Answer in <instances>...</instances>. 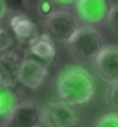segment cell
<instances>
[{
  "mask_svg": "<svg viewBox=\"0 0 118 127\" xmlns=\"http://www.w3.org/2000/svg\"><path fill=\"white\" fill-rule=\"evenodd\" d=\"M57 96L70 106H82L94 96V81L82 67L66 69L57 79Z\"/></svg>",
  "mask_w": 118,
  "mask_h": 127,
  "instance_id": "6da1fadb",
  "label": "cell"
},
{
  "mask_svg": "<svg viewBox=\"0 0 118 127\" xmlns=\"http://www.w3.org/2000/svg\"><path fill=\"white\" fill-rule=\"evenodd\" d=\"M67 45L72 55L79 61H94L105 46L100 33L93 26L79 27Z\"/></svg>",
  "mask_w": 118,
  "mask_h": 127,
  "instance_id": "7a4b0ae2",
  "label": "cell"
},
{
  "mask_svg": "<svg viewBox=\"0 0 118 127\" xmlns=\"http://www.w3.org/2000/svg\"><path fill=\"white\" fill-rule=\"evenodd\" d=\"M45 120V112L40 106L30 100L18 102L6 117V127H40Z\"/></svg>",
  "mask_w": 118,
  "mask_h": 127,
  "instance_id": "3957f363",
  "label": "cell"
},
{
  "mask_svg": "<svg viewBox=\"0 0 118 127\" xmlns=\"http://www.w3.org/2000/svg\"><path fill=\"white\" fill-rule=\"evenodd\" d=\"M45 26L48 34L54 40L63 43H67L79 29L76 18L67 11H54L49 17H46Z\"/></svg>",
  "mask_w": 118,
  "mask_h": 127,
  "instance_id": "277c9868",
  "label": "cell"
},
{
  "mask_svg": "<svg viewBox=\"0 0 118 127\" xmlns=\"http://www.w3.org/2000/svg\"><path fill=\"white\" fill-rule=\"evenodd\" d=\"M48 75V66L31 55H26L17 72V79L29 90H37Z\"/></svg>",
  "mask_w": 118,
  "mask_h": 127,
  "instance_id": "5b68a950",
  "label": "cell"
},
{
  "mask_svg": "<svg viewBox=\"0 0 118 127\" xmlns=\"http://www.w3.org/2000/svg\"><path fill=\"white\" fill-rule=\"evenodd\" d=\"M75 8L78 17L85 26L96 27L106 23L112 5L109 0H78Z\"/></svg>",
  "mask_w": 118,
  "mask_h": 127,
  "instance_id": "8992f818",
  "label": "cell"
},
{
  "mask_svg": "<svg viewBox=\"0 0 118 127\" xmlns=\"http://www.w3.org/2000/svg\"><path fill=\"white\" fill-rule=\"evenodd\" d=\"M94 63L99 76L105 82H118V46H103Z\"/></svg>",
  "mask_w": 118,
  "mask_h": 127,
  "instance_id": "52a82bcc",
  "label": "cell"
},
{
  "mask_svg": "<svg viewBox=\"0 0 118 127\" xmlns=\"http://www.w3.org/2000/svg\"><path fill=\"white\" fill-rule=\"evenodd\" d=\"M9 26H11V32L15 37V42H18L21 45L29 46L42 34L39 26L30 17L23 15V14L12 17L9 21Z\"/></svg>",
  "mask_w": 118,
  "mask_h": 127,
  "instance_id": "ba28073f",
  "label": "cell"
},
{
  "mask_svg": "<svg viewBox=\"0 0 118 127\" xmlns=\"http://www.w3.org/2000/svg\"><path fill=\"white\" fill-rule=\"evenodd\" d=\"M45 117L52 127H73L76 124V112L73 106L64 102H54L48 106Z\"/></svg>",
  "mask_w": 118,
  "mask_h": 127,
  "instance_id": "9c48e42d",
  "label": "cell"
},
{
  "mask_svg": "<svg viewBox=\"0 0 118 127\" xmlns=\"http://www.w3.org/2000/svg\"><path fill=\"white\" fill-rule=\"evenodd\" d=\"M29 55L42 61L43 64L49 66L55 60L57 49L54 45V39L48 33H42L31 45H29Z\"/></svg>",
  "mask_w": 118,
  "mask_h": 127,
  "instance_id": "30bf717a",
  "label": "cell"
},
{
  "mask_svg": "<svg viewBox=\"0 0 118 127\" xmlns=\"http://www.w3.org/2000/svg\"><path fill=\"white\" fill-rule=\"evenodd\" d=\"M17 103H18V96L14 87L0 88V118H6Z\"/></svg>",
  "mask_w": 118,
  "mask_h": 127,
  "instance_id": "8fae6325",
  "label": "cell"
},
{
  "mask_svg": "<svg viewBox=\"0 0 118 127\" xmlns=\"http://www.w3.org/2000/svg\"><path fill=\"white\" fill-rule=\"evenodd\" d=\"M14 43H15V37H14L12 32L6 30L5 27H0V52L12 49Z\"/></svg>",
  "mask_w": 118,
  "mask_h": 127,
  "instance_id": "7c38bea8",
  "label": "cell"
},
{
  "mask_svg": "<svg viewBox=\"0 0 118 127\" xmlns=\"http://www.w3.org/2000/svg\"><path fill=\"white\" fill-rule=\"evenodd\" d=\"M94 127H118V112H112L100 117L94 123Z\"/></svg>",
  "mask_w": 118,
  "mask_h": 127,
  "instance_id": "4fadbf2b",
  "label": "cell"
},
{
  "mask_svg": "<svg viewBox=\"0 0 118 127\" xmlns=\"http://www.w3.org/2000/svg\"><path fill=\"white\" fill-rule=\"evenodd\" d=\"M106 102L114 112H118V82L111 84V88L108 90L106 94Z\"/></svg>",
  "mask_w": 118,
  "mask_h": 127,
  "instance_id": "5bb4252c",
  "label": "cell"
},
{
  "mask_svg": "<svg viewBox=\"0 0 118 127\" xmlns=\"http://www.w3.org/2000/svg\"><path fill=\"white\" fill-rule=\"evenodd\" d=\"M106 23H108L109 29H111L114 33L118 34V5H115V6L111 8L109 15H108V18H106Z\"/></svg>",
  "mask_w": 118,
  "mask_h": 127,
  "instance_id": "9a60e30c",
  "label": "cell"
},
{
  "mask_svg": "<svg viewBox=\"0 0 118 127\" xmlns=\"http://www.w3.org/2000/svg\"><path fill=\"white\" fill-rule=\"evenodd\" d=\"M37 9H39V14L42 17H45V18L49 17L55 11V8H54V0H40L39 5H37Z\"/></svg>",
  "mask_w": 118,
  "mask_h": 127,
  "instance_id": "2e32d148",
  "label": "cell"
},
{
  "mask_svg": "<svg viewBox=\"0 0 118 127\" xmlns=\"http://www.w3.org/2000/svg\"><path fill=\"white\" fill-rule=\"evenodd\" d=\"M26 3L27 0H5L6 8L14 12H23L26 9Z\"/></svg>",
  "mask_w": 118,
  "mask_h": 127,
  "instance_id": "e0dca14e",
  "label": "cell"
},
{
  "mask_svg": "<svg viewBox=\"0 0 118 127\" xmlns=\"http://www.w3.org/2000/svg\"><path fill=\"white\" fill-rule=\"evenodd\" d=\"M14 82H15V79L0 66V88L2 87H14Z\"/></svg>",
  "mask_w": 118,
  "mask_h": 127,
  "instance_id": "ac0fdd59",
  "label": "cell"
},
{
  "mask_svg": "<svg viewBox=\"0 0 118 127\" xmlns=\"http://www.w3.org/2000/svg\"><path fill=\"white\" fill-rule=\"evenodd\" d=\"M78 0H54V3L61 5V6H75Z\"/></svg>",
  "mask_w": 118,
  "mask_h": 127,
  "instance_id": "d6986e66",
  "label": "cell"
},
{
  "mask_svg": "<svg viewBox=\"0 0 118 127\" xmlns=\"http://www.w3.org/2000/svg\"><path fill=\"white\" fill-rule=\"evenodd\" d=\"M6 12H8V8L5 5V0H0V21L3 20V17L6 15Z\"/></svg>",
  "mask_w": 118,
  "mask_h": 127,
  "instance_id": "ffe728a7",
  "label": "cell"
},
{
  "mask_svg": "<svg viewBox=\"0 0 118 127\" xmlns=\"http://www.w3.org/2000/svg\"><path fill=\"white\" fill-rule=\"evenodd\" d=\"M0 54H2V52H0Z\"/></svg>",
  "mask_w": 118,
  "mask_h": 127,
  "instance_id": "44dd1931",
  "label": "cell"
}]
</instances>
